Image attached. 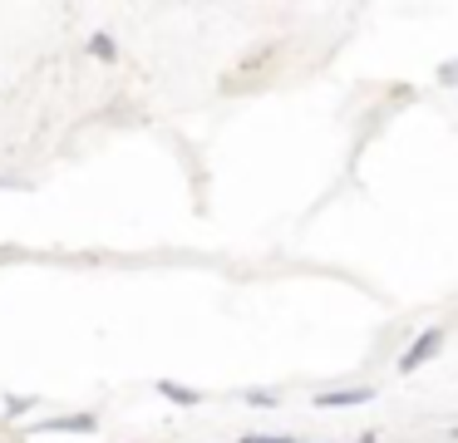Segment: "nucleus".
<instances>
[{"mask_svg": "<svg viewBox=\"0 0 458 443\" xmlns=\"http://www.w3.org/2000/svg\"><path fill=\"white\" fill-rule=\"evenodd\" d=\"M45 429H64V433H89V429H94V419H84V413H80V419H55V423H45Z\"/></svg>", "mask_w": 458, "mask_h": 443, "instance_id": "obj_3", "label": "nucleus"}, {"mask_svg": "<svg viewBox=\"0 0 458 443\" xmlns=\"http://www.w3.org/2000/svg\"><path fill=\"white\" fill-rule=\"evenodd\" d=\"M89 49H94L99 59H114V45H109V35H94V39H89Z\"/></svg>", "mask_w": 458, "mask_h": 443, "instance_id": "obj_5", "label": "nucleus"}, {"mask_svg": "<svg viewBox=\"0 0 458 443\" xmlns=\"http://www.w3.org/2000/svg\"><path fill=\"white\" fill-rule=\"evenodd\" d=\"M438 345H444V330H424V335H419V340L404 350V360H399V370H404V374H409V370H419L424 360H434V354H438Z\"/></svg>", "mask_w": 458, "mask_h": 443, "instance_id": "obj_1", "label": "nucleus"}, {"mask_svg": "<svg viewBox=\"0 0 458 443\" xmlns=\"http://www.w3.org/2000/svg\"><path fill=\"white\" fill-rule=\"evenodd\" d=\"M158 389L168 394V399H178V404H198V399H202L198 389H182V384H158Z\"/></svg>", "mask_w": 458, "mask_h": 443, "instance_id": "obj_4", "label": "nucleus"}, {"mask_svg": "<svg viewBox=\"0 0 458 443\" xmlns=\"http://www.w3.org/2000/svg\"><path fill=\"white\" fill-rule=\"evenodd\" d=\"M375 389H340V394H316L320 409H345V404H369Z\"/></svg>", "mask_w": 458, "mask_h": 443, "instance_id": "obj_2", "label": "nucleus"}]
</instances>
